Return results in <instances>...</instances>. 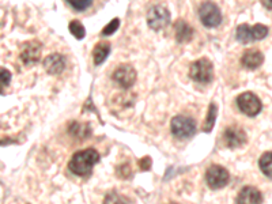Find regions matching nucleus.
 Listing matches in <instances>:
<instances>
[{
	"label": "nucleus",
	"instance_id": "f257e3e1",
	"mask_svg": "<svg viewBox=\"0 0 272 204\" xmlns=\"http://www.w3.org/2000/svg\"><path fill=\"white\" fill-rule=\"evenodd\" d=\"M98 161H100L98 151H95L93 148H86V150H82V151L73 154V158L68 162V167L75 176L85 177L91 173L94 165L98 164Z\"/></svg>",
	"mask_w": 272,
	"mask_h": 204
},
{
	"label": "nucleus",
	"instance_id": "f03ea898",
	"mask_svg": "<svg viewBox=\"0 0 272 204\" xmlns=\"http://www.w3.org/2000/svg\"><path fill=\"white\" fill-rule=\"evenodd\" d=\"M189 76L195 82L199 83H208L214 78V66L213 63L206 57L196 60L191 64L189 68Z\"/></svg>",
	"mask_w": 272,
	"mask_h": 204
},
{
	"label": "nucleus",
	"instance_id": "7ed1b4c3",
	"mask_svg": "<svg viewBox=\"0 0 272 204\" xmlns=\"http://www.w3.org/2000/svg\"><path fill=\"white\" fill-rule=\"evenodd\" d=\"M170 130L176 138L188 139L195 135L196 132V123L195 120L186 116H176L170 123Z\"/></svg>",
	"mask_w": 272,
	"mask_h": 204
},
{
	"label": "nucleus",
	"instance_id": "20e7f679",
	"mask_svg": "<svg viewBox=\"0 0 272 204\" xmlns=\"http://www.w3.org/2000/svg\"><path fill=\"white\" fill-rule=\"evenodd\" d=\"M268 36V27L264 25H256V26H248V25H239L236 32V37L241 44H248L251 41H259L266 38Z\"/></svg>",
	"mask_w": 272,
	"mask_h": 204
},
{
	"label": "nucleus",
	"instance_id": "39448f33",
	"mask_svg": "<svg viewBox=\"0 0 272 204\" xmlns=\"http://www.w3.org/2000/svg\"><path fill=\"white\" fill-rule=\"evenodd\" d=\"M237 106L244 114L249 116V117H254V116H257L261 112L263 104H261V101H260L257 95L248 92L242 93L241 95L237 97Z\"/></svg>",
	"mask_w": 272,
	"mask_h": 204
},
{
	"label": "nucleus",
	"instance_id": "423d86ee",
	"mask_svg": "<svg viewBox=\"0 0 272 204\" xmlns=\"http://www.w3.org/2000/svg\"><path fill=\"white\" fill-rule=\"evenodd\" d=\"M170 22V13L163 6H153L150 7L147 13V23L153 30H162Z\"/></svg>",
	"mask_w": 272,
	"mask_h": 204
},
{
	"label": "nucleus",
	"instance_id": "0eeeda50",
	"mask_svg": "<svg viewBox=\"0 0 272 204\" xmlns=\"http://www.w3.org/2000/svg\"><path fill=\"white\" fill-rule=\"evenodd\" d=\"M206 181L211 189H220V188H223L229 184L230 174L225 167H222L219 165H213L207 169Z\"/></svg>",
	"mask_w": 272,
	"mask_h": 204
},
{
	"label": "nucleus",
	"instance_id": "6e6552de",
	"mask_svg": "<svg viewBox=\"0 0 272 204\" xmlns=\"http://www.w3.org/2000/svg\"><path fill=\"white\" fill-rule=\"evenodd\" d=\"M199 17L201 23L207 27H217L222 22V13L219 7L214 3H203L199 8Z\"/></svg>",
	"mask_w": 272,
	"mask_h": 204
},
{
	"label": "nucleus",
	"instance_id": "1a4fd4ad",
	"mask_svg": "<svg viewBox=\"0 0 272 204\" xmlns=\"http://www.w3.org/2000/svg\"><path fill=\"white\" fill-rule=\"evenodd\" d=\"M41 49H42V45H41L40 41L37 40L27 41L25 44H22L19 52V57L22 60V63L25 66L37 64L38 60H40Z\"/></svg>",
	"mask_w": 272,
	"mask_h": 204
},
{
	"label": "nucleus",
	"instance_id": "9d476101",
	"mask_svg": "<svg viewBox=\"0 0 272 204\" xmlns=\"http://www.w3.org/2000/svg\"><path fill=\"white\" fill-rule=\"evenodd\" d=\"M112 78L123 89H129L131 86H133L135 80H136V71L129 64H121V66L116 68Z\"/></svg>",
	"mask_w": 272,
	"mask_h": 204
},
{
	"label": "nucleus",
	"instance_id": "9b49d317",
	"mask_svg": "<svg viewBox=\"0 0 272 204\" xmlns=\"http://www.w3.org/2000/svg\"><path fill=\"white\" fill-rule=\"evenodd\" d=\"M223 140L227 147L230 148H237L246 143V133L242 128H239L237 125H233L226 128L225 133H223Z\"/></svg>",
	"mask_w": 272,
	"mask_h": 204
},
{
	"label": "nucleus",
	"instance_id": "f8f14e48",
	"mask_svg": "<svg viewBox=\"0 0 272 204\" xmlns=\"http://www.w3.org/2000/svg\"><path fill=\"white\" fill-rule=\"evenodd\" d=\"M263 195L261 192L252 185L244 186L237 196V204H261Z\"/></svg>",
	"mask_w": 272,
	"mask_h": 204
},
{
	"label": "nucleus",
	"instance_id": "ddd939ff",
	"mask_svg": "<svg viewBox=\"0 0 272 204\" xmlns=\"http://www.w3.org/2000/svg\"><path fill=\"white\" fill-rule=\"evenodd\" d=\"M67 60L63 55L59 53H54L51 56H48L47 59L44 60V67H45V71L51 75H59L64 71L66 68Z\"/></svg>",
	"mask_w": 272,
	"mask_h": 204
},
{
	"label": "nucleus",
	"instance_id": "4468645a",
	"mask_svg": "<svg viewBox=\"0 0 272 204\" xmlns=\"http://www.w3.org/2000/svg\"><path fill=\"white\" fill-rule=\"evenodd\" d=\"M242 66L248 70H256L264 63V55L257 49H248L241 57Z\"/></svg>",
	"mask_w": 272,
	"mask_h": 204
},
{
	"label": "nucleus",
	"instance_id": "2eb2a0df",
	"mask_svg": "<svg viewBox=\"0 0 272 204\" xmlns=\"http://www.w3.org/2000/svg\"><path fill=\"white\" fill-rule=\"evenodd\" d=\"M174 33H176V40L184 44V42H189L192 40L195 30L186 23L185 20L180 19L174 23Z\"/></svg>",
	"mask_w": 272,
	"mask_h": 204
},
{
	"label": "nucleus",
	"instance_id": "dca6fc26",
	"mask_svg": "<svg viewBox=\"0 0 272 204\" xmlns=\"http://www.w3.org/2000/svg\"><path fill=\"white\" fill-rule=\"evenodd\" d=\"M109 53H110V45H109L108 42H98L93 51L94 63H95L97 66H100L101 63H104V61L107 60Z\"/></svg>",
	"mask_w": 272,
	"mask_h": 204
},
{
	"label": "nucleus",
	"instance_id": "f3484780",
	"mask_svg": "<svg viewBox=\"0 0 272 204\" xmlns=\"http://www.w3.org/2000/svg\"><path fill=\"white\" fill-rule=\"evenodd\" d=\"M217 116H218V106H217V104H210L206 121H204V124H203V131L204 132L213 131L214 125H215V120H217Z\"/></svg>",
	"mask_w": 272,
	"mask_h": 204
},
{
	"label": "nucleus",
	"instance_id": "a211bd4d",
	"mask_svg": "<svg viewBox=\"0 0 272 204\" xmlns=\"http://www.w3.org/2000/svg\"><path fill=\"white\" fill-rule=\"evenodd\" d=\"M260 170L264 173V176L272 178V151L264 152L259 159Z\"/></svg>",
	"mask_w": 272,
	"mask_h": 204
},
{
	"label": "nucleus",
	"instance_id": "6ab92c4d",
	"mask_svg": "<svg viewBox=\"0 0 272 204\" xmlns=\"http://www.w3.org/2000/svg\"><path fill=\"white\" fill-rule=\"evenodd\" d=\"M70 133L76 136L79 139H85L90 135V128L87 124H80L78 121H73V124H70Z\"/></svg>",
	"mask_w": 272,
	"mask_h": 204
},
{
	"label": "nucleus",
	"instance_id": "aec40b11",
	"mask_svg": "<svg viewBox=\"0 0 272 204\" xmlns=\"http://www.w3.org/2000/svg\"><path fill=\"white\" fill-rule=\"evenodd\" d=\"M68 29H70V32H71L73 37L78 38V40H82L86 36V29L79 20H71L70 25H68Z\"/></svg>",
	"mask_w": 272,
	"mask_h": 204
},
{
	"label": "nucleus",
	"instance_id": "412c9836",
	"mask_svg": "<svg viewBox=\"0 0 272 204\" xmlns=\"http://www.w3.org/2000/svg\"><path fill=\"white\" fill-rule=\"evenodd\" d=\"M104 204H128V202L124 196H121L117 192H110L107 195Z\"/></svg>",
	"mask_w": 272,
	"mask_h": 204
},
{
	"label": "nucleus",
	"instance_id": "4be33fe9",
	"mask_svg": "<svg viewBox=\"0 0 272 204\" xmlns=\"http://www.w3.org/2000/svg\"><path fill=\"white\" fill-rule=\"evenodd\" d=\"M10 82H11V73L6 68L0 67V93L4 92V89L10 85Z\"/></svg>",
	"mask_w": 272,
	"mask_h": 204
},
{
	"label": "nucleus",
	"instance_id": "5701e85b",
	"mask_svg": "<svg viewBox=\"0 0 272 204\" xmlns=\"http://www.w3.org/2000/svg\"><path fill=\"white\" fill-rule=\"evenodd\" d=\"M119 26H120V19L119 18H114V19L110 20L107 26L102 29L101 36H110V34H114V32L119 29Z\"/></svg>",
	"mask_w": 272,
	"mask_h": 204
},
{
	"label": "nucleus",
	"instance_id": "b1692460",
	"mask_svg": "<svg viewBox=\"0 0 272 204\" xmlns=\"http://www.w3.org/2000/svg\"><path fill=\"white\" fill-rule=\"evenodd\" d=\"M91 3H93L91 0H71L70 6L75 8L76 11H83V10H86L91 6Z\"/></svg>",
	"mask_w": 272,
	"mask_h": 204
},
{
	"label": "nucleus",
	"instance_id": "393cba45",
	"mask_svg": "<svg viewBox=\"0 0 272 204\" xmlns=\"http://www.w3.org/2000/svg\"><path fill=\"white\" fill-rule=\"evenodd\" d=\"M151 165H153V161H151L150 157H143V158L139 161L140 170H143V171L150 170V169H151Z\"/></svg>",
	"mask_w": 272,
	"mask_h": 204
},
{
	"label": "nucleus",
	"instance_id": "a878e982",
	"mask_svg": "<svg viewBox=\"0 0 272 204\" xmlns=\"http://www.w3.org/2000/svg\"><path fill=\"white\" fill-rule=\"evenodd\" d=\"M119 174L123 178L129 177L131 176V167H129V165H121L119 169Z\"/></svg>",
	"mask_w": 272,
	"mask_h": 204
},
{
	"label": "nucleus",
	"instance_id": "bb28decb",
	"mask_svg": "<svg viewBox=\"0 0 272 204\" xmlns=\"http://www.w3.org/2000/svg\"><path fill=\"white\" fill-rule=\"evenodd\" d=\"M261 4L268 8V10H272V0H268V1H261Z\"/></svg>",
	"mask_w": 272,
	"mask_h": 204
}]
</instances>
